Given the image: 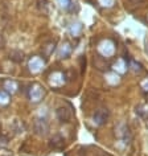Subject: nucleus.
Returning <instances> with one entry per match:
<instances>
[{"label":"nucleus","instance_id":"1","mask_svg":"<svg viewBox=\"0 0 148 156\" xmlns=\"http://www.w3.org/2000/svg\"><path fill=\"white\" fill-rule=\"evenodd\" d=\"M98 52L102 54L103 57H107L110 58L111 56H114L115 53V44L112 42L111 40H103L102 42H99L98 45Z\"/></svg>","mask_w":148,"mask_h":156},{"label":"nucleus","instance_id":"2","mask_svg":"<svg viewBox=\"0 0 148 156\" xmlns=\"http://www.w3.org/2000/svg\"><path fill=\"white\" fill-rule=\"evenodd\" d=\"M66 82V77L62 72H53L49 76V85L52 87H62Z\"/></svg>","mask_w":148,"mask_h":156},{"label":"nucleus","instance_id":"3","mask_svg":"<svg viewBox=\"0 0 148 156\" xmlns=\"http://www.w3.org/2000/svg\"><path fill=\"white\" fill-rule=\"evenodd\" d=\"M28 68H29V70L32 73H40V72H42L44 70V68H45V61L42 60L41 57H38V56H34V57H32L29 60V62H28Z\"/></svg>","mask_w":148,"mask_h":156},{"label":"nucleus","instance_id":"4","mask_svg":"<svg viewBox=\"0 0 148 156\" xmlns=\"http://www.w3.org/2000/svg\"><path fill=\"white\" fill-rule=\"evenodd\" d=\"M33 130L37 135L45 136V135H48V132H49V124L45 119H41V118L36 119L33 123Z\"/></svg>","mask_w":148,"mask_h":156},{"label":"nucleus","instance_id":"5","mask_svg":"<svg viewBox=\"0 0 148 156\" xmlns=\"http://www.w3.org/2000/svg\"><path fill=\"white\" fill-rule=\"evenodd\" d=\"M42 97H44V89H42V86H40L38 83H34L33 86L30 87V90H29L30 101H32L33 103H37V102H40V101L42 99Z\"/></svg>","mask_w":148,"mask_h":156},{"label":"nucleus","instance_id":"6","mask_svg":"<svg viewBox=\"0 0 148 156\" xmlns=\"http://www.w3.org/2000/svg\"><path fill=\"white\" fill-rule=\"evenodd\" d=\"M107 116H108L107 110H104V108H99L98 111H95L94 116H93V122H94L97 126H102V124L107 120Z\"/></svg>","mask_w":148,"mask_h":156},{"label":"nucleus","instance_id":"7","mask_svg":"<svg viewBox=\"0 0 148 156\" xmlns=\"http://www.w3.org/2000/svg\"><path fill=\"white\" fill-rule=\"evenodd\" d=\"M56 116L60 122H69L72 119V112H70L69 108L66 107H58L56 110Z\"/></svg>","mask_w":148,"mask_h":156},{"label":"nucleus","instance_id":"8","mask_svg":"<svg viewBox=\"0 0 148 156\" xmlns=\"http://www.w3.org/2000/svg\"><path fill=\"white\" fill-rule=\"evenodd\" d=\"M70 53H72V45H70L68 41H65L64 44L60 46L58 56H60V58H68L70 56Z\"/></svg>","mask_w":148,"mask_h":156},{"label":"nucleus","instance_id":"9","mask_svg":"<svg viewBox=\"0 0 148 156\" xmlns=\"http://www.w3.org/2000/svg\"><path fill=\"white\" fill-rule=\"evenodd\" d=\"M112 69L115 70V73H119V74H123L127 72V64L126 61L123 60V58H119V60H116V62L114 65H112Z\"/></svg>","mask_w":148,"mask_h":156},{"label":"nucleus","instance_id":"10","mask_svg":"<svg viewBox=\"0 0 148 156\" xmlns=\"http://www.w3.org/2000/svg\"><path fill=\"white\" fill-rule=\"evenodd\" d=\"M4 89H5V91L8 93V94H15V93L17 91V89H19V85H17L16 81L8 80V81H5L4 82Z\"/></svg>","mask_w":148,"mask_h":156},{"label":"nucleus","instance_id":"11","mask_svg":"<svg viewBox=\"0 0 148 156\" xmlns=\"http://www.w3.org/2000/svg\"><path fill=\"white\" fill-rule=\"evenodd\" d=\"M50 147L52 148H62L64 147V138L60 135H54L52 139H50Z\"/></svg>","mask_w":148,"mask_h":156},{"label":"nucleus","instance_id":"12","mask_svg":"<svg viewBox=\"0 0 148 156\" xmlns=\"http://www.w3.org/2000/svg\"><path fill=\"white\" fill-rule=\"evenodd\" d=\"M11 101L9 94L5 90H0V106H7Z\"/></svg>","mask_w":148,"mask_h":156},{"label":"nucleus","instance_id":"13","mask_svg":"<svg viewBox=\"0 0 148 156\" xmlns=\"http://www.w3.org/2000/svg\"><path fill=\"white\" fill-rule=\"evenodd\" d=\"M106 81L110 85H116V83H119V76L116 73H107L106 74Z\"/></svg>","mask_w":148,"mask_h":156},{"label":"nucleus","instance_id":"14","mask_svg":"<svg viewBox=\"0 0 148 156\" xmlns=\"http://www.w3.org/2000/svg\"><path fill=\"white\" fill-rule=\"evenodd\" d=\"M70 33L73 34V36H78L81 33V30H82V25H81V23H76V24H72L70 25Z\"/></svg>","mask_w":148,"mask_h":156},{"label":"nucleus","instance_id":"15","mask_svg":"<svg viewBox=\"0 0 148 156\" xmlns=\"http://www.w3.org/2000/svg\"><path fill=\"white\" fill-rule=\"evenodd\" d=\"M38 8H40V11H42L44 13H48V9H49V4L46 0H38Z\"/></svg>","mask_w":148,"mask_h":156},{"label":"nucleus","instance_id":"16","mask_svg":"<svg viewBox=\"0 0 148 156\" xmlns=\"http://www.w3.org/2000/svg\"><path fill=\"white\" fill-rule=\"evenodd\" d=\"M99 4L102 7H106V8H110V7L114 5V0H98Z\"/></svg>","mask_w":148,"mask_h":156},{"label":"nucleus","instance_id":"17","mask_svg":"<svg viewBox=\"0 0 148 156\" xmlns=\"http://www.w3.org/2000/svg\"><path fill=\"white\" fill-rule=\"evenodd\" d=\"M53 50H54V44H53V42H50V44H48L45 46V53L48 54V56H49V54H52Z\"/></svg>","mask_w":148,"mask_h":156},{"label":"nucleus","instance_id":"18","mask_svg":"<svg viewBox=\"0 0 148 156\" xmlns=\"http://www.w3.org/2000/svg\"><path fill=\"white\" fill-rule=\"evenodd\" d=\"M58 4H60L61 8H68L70 4V0H58Z\"/></svg>","mask_w":148,"mask_h":156},{"label":"nucleus","instance_id":"19","mask_svg":"<svg viewBox=\"0 0 148 156\" xmlns=\"http://www.w3.org/2000/svg\"><path fill=\"white\" fill-rule=\"evenodd\" d=\"M130 68H131L132 70H135V72H139V70H140V65H139V64H136L135 61H131Z\"/></svg>","mask_w":148,"mask_h":156},{"label":"nucleus","instance_id":"20","mask_svg":"<svg viewBox=\"0 0 148 156\" xmlns=\"http://www.w3.org/2000/svg\"><path fill=\"white\" fill-rule=\"evenodd\" d=\"M142 89L143 90H146V91H148V78H146V80L142 82Z\"/></svg>","mask_w":148,"mask_h":156},{"label":"nucleus","instance_id":"21","mask_svg":"<svg viewBox=\"0 0 148 156\" xmlns=\"http://www.w3.org/2000/svg\"><path fill=\"white\" fill-rule=\"evenodd\" d=\"M4 44H5V41H4V37L0 34V48H3L4 46Z\"/></svg>","mask_w":148,"mask_h":156}]
</instances>
